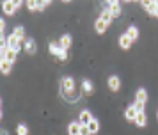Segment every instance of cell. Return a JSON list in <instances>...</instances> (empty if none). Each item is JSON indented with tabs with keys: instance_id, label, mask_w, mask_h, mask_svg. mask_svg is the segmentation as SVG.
I'll return each mask as SVG.
<instances>
[{
	"instance_id": "7c38bea8",
	"label": "cell",
	"mask_w": 158,
	"mask_h": 135,
	"mask_svg": "<svg viewBox=\"0 0 158 135\" xmlns=\"http://www.w3.org/2000/svg\"><path fill=\"white\" fill-rule=\"evenodd\" d=\"M59 44H60L64 50H69L71 44H73V37L69 34H62L60 37H59Z\"/></svg>"
},
{
	"instance_id": "4316f807",
	"label": "cell",
	"mask_w": 158,
	"mask_h": 135,
	"mask_svg": "<svg viewBox=\"0 0 158 135\" xmlns=\"http://www.w3.org/2000/svg\"><path fill=\"white\" fill-rule=\"evenodd\" d=\"M57 59L60 61V62H66V61L69 59V53H68V50H64V48H62V52L59 53V57H57Z\"/></svg>"
},
{
	"instance_id": "ba28073f",
	"label": "cell",
	"mask_w": 158,
	"mask_h": 135,
	"mask_svg": "<svg viewBox=\"0 0 158 135\" xmlns=\"http://www.w3.org/2000/svg\"><path fill=\"white\" fill-rule=\"evenodd\" d=\"M117 43H119V48H121V50H130V48H131V44H133V41L128 37V34H126V32L119 36Z\"/></svg>"
},
{
	"instance_id": "603a6c76",
	"label": "cell",
	"mask_w": 158,
	"mask_h": 135,
	"mask_svg": "<svg viewBox=\"0 0 158 135\" xmlns=\"http://www.w3.org/2000/svg\"><path fill=\"white\" fill-rule=\"evenodd\" d=\"M89 130H91V133H98L100 132V121L98 119H93L91 123H89Z\"/></svg>"
},
{
	"instance_id": "8992f818",
	"label": "cell",
	"mask_w": 158,
	"mask_h": 135,
	"mask_svg": "<svg viewBox=\"0 0 158 135\" xmlns=\"http://www.w3.org/2000/svg\"><path fill=\"white\" fill-rule=\"evenodd\" d=\"M107 7L110 9V13H112V16L114 18H119L123 14V7L119 2H115V0H110V2H107Z\"/></svg>"
},
{
	"instance_id": "277c9868",
	"label": "cell",
	"mask_w": 158,
	"mask_h": 135,
	"mask_svg": "<svg viewBox=\"0 0 158 135\" xmlns=\"http://www.w3.org/2000/svg\"><path fill=\"white\" fill-rule=\"evenodd\" d=\"M93 112L89 110V108H84V110H80L78 114V123L82 124V126H89V123L93 121Z\"/></svg>"
},
{
	"instance_id": "ac0fdd59",
	"label": "cell",
	"mask_w": 158,
	"mask_h": 135,
	"mask_svg": "<svg viewBox=\"0 0 158 135\" xmlns=\"http://www.w3.org/2000/svg\"><path fill=\"white\" fill-rule=\"evenodd\" d=\"M126 34H128V37L131 41L135 43L137 39H139V28H137V25H130V27L126 28Z\"/></svg>"
},
{
	"instance_id": "f1b7e54d",
	"label": "cell",
	"mask_w": 158,
	"mask_h": 135,
	"mask_svg": "<svg viewBox=\"0 0 158 135\" xmlns=\"http://www.w3.org/2000/svg\"><path fill=\"white\" fill-rule=\"evenodd\" d=\"M6 27H7V23H6V20H4V18H2V20H0V36H4Z\"/></svg>"
},
{
	"instance_id": "30bf717a",
	"label": "cell",
	"mask_w": 158,
	"mask_h": 135,
	"mask_svg": "<svg viewBox=\"0 0 158 135\" xmlns=\"http://www.w3.org/2000/svg\"><path fill=\"white\" fill-rule=\"evenodd\" d=\"M62 52V46L59 44V41H50L48 43V53L53 57H59V53Z\"/></svg>"
},
{
	"instance_id": "e0dca14e",
	"label": "cell",
	"mask_w": 158,
	"mask_h": 135,
	"mask_svg": "<svg viewBox=\"0 0 158 135\" xmlns=\"http://www.w3.org/2000/svg\"><path fill=\"white\" fill-rule=\"evenodd\" d=\"M107 28H108V25L101 20V18H98V20L94 21V30H96L98 34H105V32H107Z\"/></svg>"
},
{
	"instance_id": "44dd1931",
	"label": "cell",
	"mask_w": 158,
	"mask_h": 135,
	"mask_svg": "<svg viewBox=\"0 0 158 135\" xmlns=\"http://www.w3.org/2000/svg\"><path fill=\"white\" fill-rule=\"evenodd\" d=\"M25 6H27V9H29L30 13L39 11V2H37V0H27V2H25Z\"/></svg>"
},
{
	"instance_id": "8fae6325",
	"label": "cell",
	"mask_w": 158,
	"mask_h": 135,
	"mask_svg": "<svg viewBox=\"0 0 158 135\" xmlns=\"http://www.w3.org/2000/svg\"><path fill=\"white\" fill-rule=\"evenodd\" d=\"M16 59H18V52L11 50L9 46H7V50H6V55L0 57V61H7V62H11V64H15V62H16Z\"/></svg>"
},
{
	"instance_id": "3957f363",
	"label": "cell",
	"mask_w": 158,
	"mask_h": 135,
	"mask_svg": "<svg viewBox=\"0 0 158 135\" xmlns=\"http://www.w3.org/2000/svg\"><path fill=\"white\" fill-rule=\"evenodd\" d=\"M22 39H18V37H16L15 34H9L7 36V39H6V44H7L9 48L11 50H15V52H18V53H20V50L23 48V44H22Z\"/></svg>"
},
{
	"instance_id": "1f68e13d",
	"label": "cell",
	"mask_w": 158,
	"mask_h": 135,
	"mask_svg": "<svg viewBox=\"0 0 158 135\" xmlns=\"http://www.w3.org/2000/svg\"><path fill=\"white\" fill-rule=\"evenodd\" d=\"M156 119H158V110H156Z\"/></svg>"
},
{
	"instance_id": "9c48e42d",
	"label": "cell",
	"mask_w": 158,
	"mask_h": 135,
	"mask_svg": "<svg viewBox=\"0 0 158 135\" xmlns=\"http://www.w3.org/2000/svg\"><path fill=\"white\" fill-rule=\"evenodd\" d=\"M93 92H94L93 82H91L89 78H84V80H82V94H85V96H91Z\"/></svg>"
},
{
	"instance_id": "d6986e66",
	"label": "cell",
	"mask_w": 158,
	"mask_h": 135,
	"mask_svg": "<svg viewBox=\"0 0 158 135\" xmlns=\"http://www.w3.org/2000/svg\"><path fill=\"white\" fill-rule=\"evenodd\" d=\"M100 18L103 21H105V23H107V25H110V23H112V20H114V16H112V13H110V9H103V11H101V14H100Z\"/></svg>"
},
{
	"instance_id": "cb8c5ba5",
	"label": "cell",
	"mask_w": 158,
	"mask_h": 135,
	"mask_svg": "<svg viewBox=\"0 0 158 135\" xmlns=\"http://www.w3.org/2000/svg\"><path fill=\"white\" fill-rule=\"evenodd\" d=\"M16 135H29V126L23 124V123H20V124L16 126Z\"/></svg>"
},
{
	"instance_id": "f546056e",
	"label": "cell",
	"mask_w": 158,
	"mask_h": 135,
	"mask_svg": "<svg viewBox=\"0 0 158 135\" xmlns=\"http://www.w3.org/2000/svg\"><path fill=\"white\" fill-rule=\"evenodd\" d=\"M2 135H9V133H7V132H6V130H4V132H2Z\"/></svg>"
},
{
	"instance_id": "ffe728a7",
	"label": "cell",
	"mask_w": 158,
	"mask_h": 135,
	"mask_svg": "<svg viewBox=\"0 0 158 135\" xmlns=\"http://www.w3.org/2000/svg\"><path fill=\"white\" fill-rule=\"evenodd\" d=\"M13 34H15L18 39H22V41L27 39V36H25V27H23V25H16L15 30H13Z\"/></svg>"
},
{
	"instance_id": "52a82bcc",
	"label": "cell",
	"mask_w": 158,
	"mask_h": 135,
	"mask_svg": "<svg viewBox=\"0 0 158 135\" xmlns=\"http://www.w3.org/2000/svg\"><path fill=\"white\" fill-rule=\"evenodd\" d=\"M108 89L112 92H117L119 89H121V78L117 77V75H112V77H108Z\"/></svg>"
},
{
	"instance_id": "83f0119b",
	"label": "cell",
	"mask_w": 158,
	"mask_h": 135,
	"mask_svg": "<svg viewBox=\"0 0 158 135\" xmlns=\"http://www.w3.org/2000/svg\"><path fill=\"white\" fill-rule=\"evenodd\" d=\"M80 135H93V133H91L89 126H80Z\"/></svg>"
},
{
	"instance_id": "4dcf8cb0",
	"label": "cell",
	"mask_w": 158,
	"mask_h": 135,
	"mask_svg": "<svg viewBox=\"0 0 158 135\" xmlns=\"http://www.w3.org/2000/svg\"><path fill=\"white\" fill-rule=\"evenodd\" d=\"M155 18H158V9H156V16H155Z\"/></svg>"
},
{
	"instance_id": "6da1fadb",
	"label": "cell",
	"mask_w": 158,
	"mask_h": 135,
	"mask_svg": "<svg viewBox=\"0 0 158 135\" xmlns=\"http://www.w3.org/2000/svg\"><path fill=\"white\" fill-rule=\"evenodd\" d=\"M60 94L68 103H77L80 99V91L77 89V82L73 77H62L60 80Z\"/></svg>"
},
{
	"instance_id": "9a60e30c",
	"label": "cell",
	"mask_w": 158,
	"mask_h": 135,
	"mask_svg": "<svg viewBox=\"0 0 158 135\" xmlns=\"http://www.w3.org/2000/svg\"><path fill=\"white\" fill-rule=\"evenodd\" d=\"M148 99H149V96H148V91H146L144 87L137 89V92H135V101H142V103H148Z\"/></svg>"
},
{
	"instance_id": "7402d4cb",
	"label": "cell",
	"mask_w": 158,
	"mask_h": 135,
	"mask_svg": "<svg viewBox=\"0 0 158 135\" xmlns=\"http://www.w3.org/2000/svg\"><path fill=\"white\" fill-rule=\"evenodd\" d=\"M11 70H13V64L11 62H7V61H0V71H2L4 75H9Z\"/></svg>"
},
{
	"instance_id": "d4e9b609",
	"label": "cell",
	"mask_w": 158,
	"mask_h": 135,
	"mask_svg": "<svg viewBox=\"0 0 158 135\" xmlns=\"http://www.w3.org/2000/svg\"><path fill=\"white\" fill-rule=\"evenodd\" d=\"M131 105L135 107L137 112H146V105H148V103H142V101H135V99H133V103H131Z\"/></svg>"
},
{
	"instance_id": "5bb4252c",
	"label": "cell",
	"mask_w": 158,
	"mask_h": 135,
	"mask_svg": "<svg viewBox=\"0 0 158 135\" xmlns=\"http://www.w3.org/2000/svg\"><path fill=\"white\" fill-rule=\"evenodd\" d=\"M133 124H137L139 128H144L146 124H148V116H146V112H139L137 114L135 121H133Z\"/></svg>"
},
{
	"instance_id": "484cf974",
	"label": "cell",
	"mask_w": 158,
	"mask_h": 135,
	"mask_svg": "<svg viewBox=\"0 0 158 135\" xmlns=\"http://www.w3.org/2000/svg\"><path fill=\"white\" fill-rule=\"evenodd\" d=\"M37 2H39V13H43L44 9H46V7H50V0H37Z\"/></svg>"
},
{
	"instance_id": "7a4b0ae2",
	"label": "cell",
	"mask_w": 158,
	"mask_h": 135,
	"mask_svg": "<svg viewBox=\"0 0 158 135\" xmlns=\"http://www.w3.org/2000/svg\"><path fill=\"white\" fill-rule=\"evenodd\" d=\"M23 4H25V2H22V0H6V2H2L4 14H6V16H13Z\"/></svg>"
},
{
	"instance_id": "4fadbf2b",
	"label": "cell",
	"mask_w": 158,
	"mask_h": 135,
	"mask_svg": "<svg viewBox=\"0 0 158 135\" xmlns=\"http://www.w3.org/2000/svg\"><path fill=\"white\" fill-rule=\"evenodd\" d=\"M137 110H135V107L133 105H128L126 107V110H124V117H126V121H130V123H133L135 121V117H137Z\"/></svg>"
},
{
	"instance_id": "2e32d148",
	"label": "cell",
	"mask_w": 158,
	"mask_h": 135,
	"mask_svg": "<svg viewBox=\"0 0 158 135\" xmlns=\"http://www.w3.org/2000/svg\"><path fill=\"white\" fill-rule=\"evenodd\" d=\"M80 124L78 121H71L69 124H68V135H80Z\"/></svg>"
},
{
	"instance_id": "5b68a950",
	"label": "cell",
	"mask_w": 158,
	"mask_h": 135,
	"mask_svg": "<svg viewBox=\"0 0 158 135\" xmlns=\"http://www.w3.org/2000/svg\"><path fill=\"white\" fill-rule=\"evenodd\" d=\"M23 50H25V53L27 55H34L37 52V44L34 41V37H27L25 41H23Z\"/></svg>"
}]
</instances>
